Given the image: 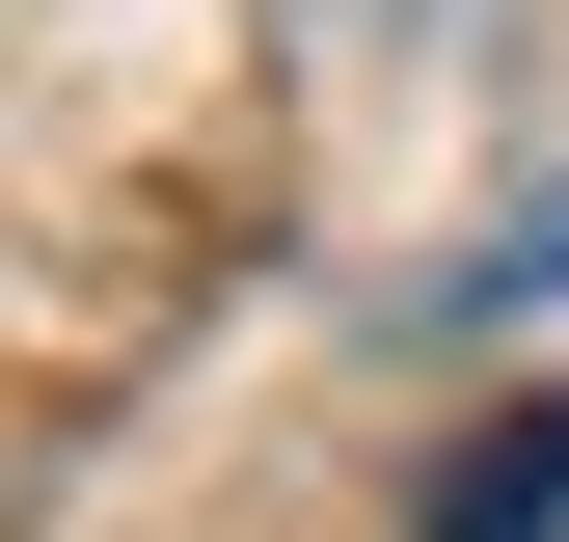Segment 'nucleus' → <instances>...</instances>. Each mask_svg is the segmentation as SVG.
I'll return each instance as SVG.
<instances>
[{"label":"nucleus","instance_id":"nucleus-1","mask_svg":"<svg viewBox=\"0 0 569 542\" xmlns=\"http://www.w3.org/2000/svg\"><path fill=\"white\" fill-rule=\"evenodd\" d=\"M542 515H569V406H488V434H461V489L407 515V542H542Z\"/></svg>","mask_w":569,"mask_h":542},{"label":"nucleus","instance_id":"nucleus-2","mask_svg":"<svg viewBox=\"0 0 569 542\" xmlns=\"http://www.w3.org/2000/svg\"><path fill=\"white\" fill-rule=\"evenodd\" d=\"M488 299H569V163H542V190H516L488 244H461V325H488Z\"/></svg>","mask_w":569,"mask_h":542}]
</instances>
